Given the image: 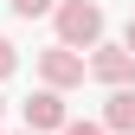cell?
<instances>
[{
  "label": "cell",
  "mask_w": 135,
  "mask_h": 135,
  "mask_svg": "<svg viewBox=\"0 0 135 135\" xmlns=\"http://www.w3.org/2000/svg\"><path fill=\"white\" fill-rule=\"evenodd\" d=\"M0 109H7V103H0Z\"/></svg>",
  "instance_id": "obj_10"
},
{
  "label": "cell",
  "mask_w": 135,
  "mask_h": 135,
  "mask_svg": "<svg viewBox=\"0 0 135 135\" xmlns=\"http://www.w3.org/2000/svg\"><path fill=\"white\" fill-rule=\"evenodd\" d=\"M64 135H109L103 122H64Z\"/></svg>",
  "instance_id": "obj_8"
},
{
  "label": "cell",
  "mask_w": 135,
  "mask_h": 135,
  "mask_svg": "<svg viewBox=\"0 0 135 135\" xmlns=\"http://www.w3.org/2000/svg\"><path fill=\"white\" fill-rule=\"evenodd\" d=\"M13 13L20 20H39V13H58V0H13Z\"/></svg>",
  "instance_id": "obj_6"
},
{
  "label": "cell",
  "mask_w": 135,
  "mask_h": 135,
  "mask_svg": "<svg viewBox=\"0 0 135 135\" xmlns=\"http://www.w3.org/2000/svg\"><path fill=\"white\" fill-rule=\"evenodd\" d=\"M26 135H32V129H26Z\"/></svg>",
  "instance_id": "obj_11"
},
{
  "label": "cell",
  "mask_w": 135,
  "mask_h": 135,
  "mask_svg": "<svg viewBox=\"0 0 135 135\" xmlns=\"http://www.w3.org/2000/svg\"><path fill=\"white\" fill-rule=\"evenodd\" d=\"M90 77H97V84H109V90H129V84H135V52H129V45H97Z\"/></svg>",
  "instance_id": "obj_2"
},
{
  "label": "cell",
  "mask_w": 135,
  "mask_h": 135,
  "mask_svg": "<svg viewBox=\"0 0 135 135\" xmlns=\"http://www.w3.org/2000/svg\"><path fill=\"white\" fill-rule=\"evenodd\" d=\"M84 71H90V64H84L71 45H52V52H39V77L52 84V90H71V84H84Z\"/></svg>",
  "instance_id": "obj_4"
},
{
  "label": "cell",
  "mask_w": 135,
  "mask_h": 135,
  "mask_svg": "<svg viewBox=\"0 0 135 135\" xmlns=\"http://www.w3.org/2000/svg\"><path fill=\"white\" fill-rule=\"evenodd\" d=\"M103 129L135 135V84H129V90H109V103H103Z\"/></svg>",
  "instance_id": "obj_5"
},
{
  "label": "cell",
  "mask_w": 135,
  "mask_h": 135,
  "mask_svg": "<svg viewBox=\"0 0 135 135\" xmlns=\"http://www.w3.org/2000/svg\"><path fill=\"white\" fill-rule=\"evenodd\" d=\"M13 64H20V52H13V39H0V77H13Z\"/></svg>",
  "instance_id": "obj_7"
},
{
  "label": "cell",
  "mask_w": 135,
  "mask_h": 135,
  "mask_svg": "<svg viewBox=\"0 0 135 135\" xmlns=\"http://www.w3.org/2000/svg\"><path fill=\"white\" fill-rule=\"evenodd\" d=\"M122 45H129V52H135V20H129V32H122Z\"/></svg>",
  "instance_id": "obj_9"
},
{
  "label": "cell",
  "mask_w": 135,
  "mask_h": 135,
  "mask_svg": "<svg viewBox=\"0 0 135 135\" xmlns=\"http://www.w3.org/2000/svg\"><path fill=\"white\" fill-rule=\"evenodd\" d=\"M20 109H26V129H32V135H45V129H64V122H71V116H64V90H52V84H45V90H32Z\"/></svg>",
  "instance_id": "obj_3"
},
{
  "label": "cell",
  "mask_w": 135,
  "mask_h": 135,
  "mask_svg": "<svg viewBox=\"0 0 135 135\" xmlns=\"http://www.w3.org/2000/svg\"><path fill=\"white\" fill-rule=\"evenodd\" d=\"M97 39H103V7L97 0H58V45H90L97 52Z\"/></svg>",
  "instance_id": "obj_1"
}]
</instances>
